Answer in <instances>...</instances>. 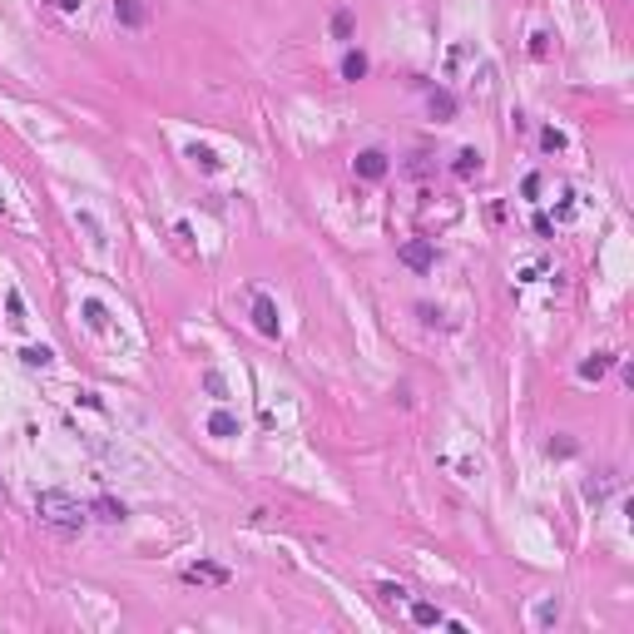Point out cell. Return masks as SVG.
Here are the masks:
<instances>
[{"label": "cell", "instance_id": "6da1fadb", "mask_svg": "<svg viewBox=\"0 0 634 634\" xmlns=\"http://www.w3.org/2000/svg\"><path fill=\"white\" fill-rule=\"evenodd\" d=\"M35 515H40L45 526L65 531V535H80L85 521H89V505H80V500L65 496V491H40V496H35Z\"/></svg>", "mask_w": 634, "mask_h": 634}, {"label": "cell", "instance_id": "7a4b0ae2", "mask_svg": "<svg viewBox=\"0 0 634 634\" xmlns=\"http://www.w3.org/2000/svg\"><path fill=\"white\" fill-rule=\"evenodd\" d=\"M401 263H407L412 273H431L436 268V248L426 243V238H412V243H401V253H396Z\"/></svg>", "mask_w": 634, "mask_h": 634}, {"label": "cell", "instance_id": "3957f363", "mask_svg": "<svg viewBox=\"0 0 634 634\" xmlns=\"http://www.w3.org/2000/svg\"><path fill=\"white\" fill-rule=\"evenodd\" d=\"M352 168H357V179H367V184H377V179H387V154L382 149H362L357 159H352Z\"/></svg>", "mask_w": 634, "mask_h": 634}, {"label": "cell", "instance_id": "277c9868", "mask_svg": "<svg viewBox=\"0 0 634 634\" xmlns=\"http://www.w3.org/2000/svg\"><path fill=\"white\" fill-rule=\"evenodd\" d=\"M184 580H189V585H228V570L213 565V560H199V565L184 570Z\"/></svg>", "mask_w": 634, "mask_h": 634}, {"label": "cell", "instance_id": "5b68a950", "mask_svg": "<svg viewBox=\"0 0 634 634\" xmlns=\"http://www.w3.org/2000/svg\"><path fill=\"white\" fill-rule=\"evenodd\" d=\"M426 109H431L436 124H446V120H456V94H451L446 85H436V89L426 94Z\"/></svg>", "mask_w": 634, "mask_h": 634}, {"label": "cell", "instance_id": "8992f818", "mask_svg": "<svg viewBox=\"0 0 634 634\" xmlns=\"http://www.w3.org/2000/svg\"><path fill=\"white\" fill-rule=\"evenodd\" d=\"M253 327L263 337H278V303L273 298H253Z\"/></svg>", "mask_w": 634, "mask_h": 634}, {"label": "cell", "instance_id": "52a82bcc", "mask_svg": "<svg viewBox=\"0 0 634 634\" xmlns=\"http://www.w3.org/2000/svg\"><path fill=\"white\" fill-rule=\"evenodd\" d=\"M114 20L129 25V30H139V25L149 20V10H144V0H114Z\"/></svg>", "mask_w": 634, "mask_h": 634}, {"label": "cell", "instance_id": "ba28073f", "mask_svg": "<svg viewBox=\"0 0 634 634\" xmlns=\"http://www.w3.org/2000/svg\"><path fill=\"white\" fill-rule=\"evenodd\" d=\"M89 515H99V521H109V526H120L129 510H124V500H114V496H99V500L89 505Z\"/></svg>", "mask_w": 634, "mask_h": 634}, {"label": "cell", "instance_id": "9c48e42d", "mask_svg": "<svg viewBox=\"0 0 634 634\" xmlns=\"http://www.w3.org/2000/svg\"><path fill=\"white\" fill-rule=\"evenodd\" d=\"M362 75H367V55H362V50H347V55H342V80L357 85Z\"/></svg>", "mask_w": 634, "mask_h": 634}, {"label": "cell", "instance_id": "30bf717a", "mask_svg": "<svg viewBox=\"0 0 634 634\" xmlns=\"http://www.w3.org/2000/svg\"><path fill=\"white\" fill-rule=\"evenodd\" d=\"M610 362H614L610 352H595L590 362H580V382H600V377L610 372Z\"/></svg>", "mask_w": 634, "mask_h": 634}, {"label": "cell", "instance_id": "8fae6325", "mask_svg": "<svg viewBox=\"0 0 634 634\" xmlns=\"http://www.w3.org/2000/svg\"><path fill=\"white\" fill-rule=\"evenodd\" d=\"M189 159L203 168V174H218V168H223V164H218V154H213L208 144H189Z\"/></svg>", "mask_w": 634, "mask_h": 634}, {"label": "cell", "instance_id": "7c38bea8", "mask_svg": "<svg viewBox=\"0 0 634 634\" xmlns=\"http://www.w3.org/2000/svg\"><path fill=\"white\" fill-rule=\"evenodd\" d=\"M208 431H213V436H238V417H233V412H213V417H208Z\"/></svg>", "mask_w": 634, "mask_h": 634}, {"label": "cell", "instance_id": "4fadbf2b", "mask_svg": "<svg viewBox=\"0 0 634 634\" xmlns=\"http://www.w3.org/2000/svg\"><path fill=\"white\" fill-rule=\"evenodd\" d=\"M451 168H456V174H461V179H471V174H481V154H476V149H461Z\"/></svg>", "mask_w": 634, "mask_h": 634}, {"label": "cell", "instance_id": "5bb4252c", "mask_svg": "<svg viewBox=\"0 0 634 634\" xmlns=\"http://www.w3.org/2000/svg\"><path fill=\"white\" fill-rule=\"evenodd\" d=\"M85 322H89L94 332H104V327H109V312H104V303H99V298H85Z\"/></svg>", "mask_w": 634, "mask_h": 634}, {"label": "cell", "instance_id": "9a60e30c", "mask_svg": "<svg viewBox=\"0 0 634 634\" xmlns=\"http://www.w3.org/2000/svg\"><path fill=\"white\" fill-rule=\"evenodd\" d=\"M412 624L431 629V624H441V610H436V605H426V600H417V605H412Z\"/></svg>", "mask_w": 634, "mask_h": 634}, {"label": "cell", "instance_id": "2e32d148", "mask_svg": "<svg viewBox=\"0 0 634 634\" xmlns=\"http://www.w3.org/2000/svg\"><path fill=\"white\" fill-rule=\"evenodd\" d=\"M352 30H357L352 10H332V35H337V40H352Z\"/></svg>", "mask_w": 634, "mask_h": 634}, {"label": "cell", "instance_id": "e0dca14e", "mask_svg": "<svg viewBox=\"0 0 634 634\" xmlns=\"http://www.w3.org/2000/svg\"><path fill=\"white\" fill-rule=\"evenodd\" d=\"M20 357H25V367H50V362H55V352H50V347H25Z\"/></svg>", "mask_w": 634, "mask_h": 634}, {"label": "cell", "instance_id": "ac0fdd59", "mask_svg": "<svg viewBox=\"0 0 634 634\" xmlns=\"http://www.w3.org/2000/svg\"><path fill=\"white\" fill-rule=\"evenodd\" d=\"M6 312H10V322H15V327L25 322V303H20V293H15V287L6 293Z\"/></svg>", "mask_w": 634, "mask_h": 634}, {"label": "cell", "instance_id": "d6986e66", "mask_svg": "<svg viewBox=\"0 0 634 634\" xmlns=\"http://www.w3.org/2000/svg\"><path fill=\"white\" fill-rule=\"evenodd\" d=\"M203 387H208V396H218V401H223V396H228V387H223V377H218V372H213V367H208V372H203Z\"/></svg>", "mask_w": 634, "mask_h": 634}, {"label": "cell", "instance_id": "ffe728a7", "mask_svg": "<svg viewBox=\"0 0 634 634\" xmlns=\"http://www.w3.org/2000/svg\"><path fill=\"white\" fill-rule=\"evenodd\" d=\"M540 144H545L550 154H560V149H565V134H560V129H545V134H540Z\"/></svg>", "mask_w": 634, "mask_h": 634}, {"label": "cell", "instance_id": "44dd1931", "mask_svg": "<svg viewBox=\"0 0 634 634\" xmlns=\"http://www.w3.org/2000/svg\"><path fill=\"white\" fill-rule=\"evenodd\" d=\"M550 456H575V441H570V436H560V441H550Z\"/></svg>", "mask_w": 634, "mask_h": 634}, {"label": "cell", "instance_id": "7402d4cb", "mask_svg": "<svg viewBox=\"0 0 634 634\" xmlns=\"http://www.w3.org/2000/svg\"><path fill=\"white\" fill-rule=\"evenodd\" d=\"M377 595H382V600H387V605H396V600H401V595H407V590H401V585H382V590H377Z\"/></svg>", "mask_w": 634, "mask_h": 634}, {"label": "cell", "instance_id": "603a6c76", "mask_svg": "<svg viewBox=\"0 0 634 634\" xmlns=\"http://www.w3.org/2000/svg\"><path fill=\"white\" fill-rule=\"evenodd\" d=\"M521 194H526V199H535V194H540V174H526V184H521Z\"/></svg>", "mask_w": 634, "mask_h": 634}, {"label": "cell", "instance_id": "cb8c5ba5", "mask_svg": "<svg viewBox=\"0 0 634 634\" xmlns=\"http://www.w3.org/2000/svg\"><path fill=\"white\" fill-rule=\"evenodd\" d=\"M417 312H422V322H426V327H436V322H441V312H436V308H431V303H422V308H417Z\"/></svg>", "mask_w": 634, "mask_h": 634}, {"label": "cell", "instance_id": "d4e9b609", "mask_svg": "<svg viewBox=\"0 0 634 634\" xmlns=\"http://www.w3.org/2000/svg\"><path fill=\"white\" fill-rule=\"evenodd\" d=\"M55 10H65V15H75V10H80V0H55Z\"/></svg>", "mask_w": 634, "mask_h": 634}]
</instances>
